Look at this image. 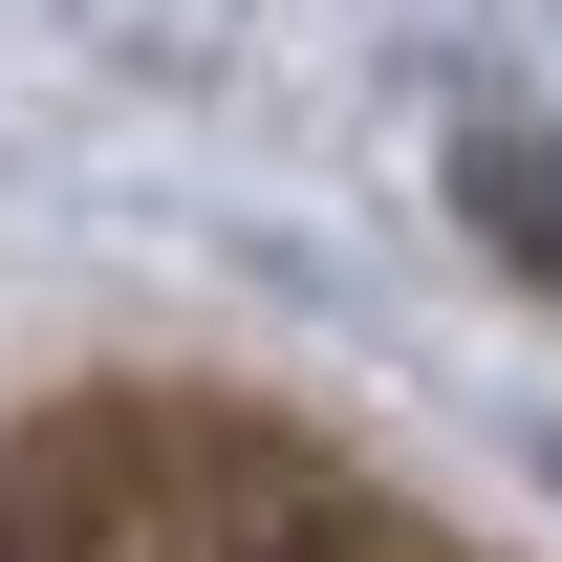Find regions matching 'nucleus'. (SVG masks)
I'll list each match as a JSON object with an SVG mask.
<instances>
[{"label":"nucleus","instance_id":"f257e3e1","mask_svg":"<svg viewBox=\"0 0 562 562\" xmlns=\"http://www.w3.org/2000/svg\"><path fill=\"white\" fill-rule=\"evenodd\" d=\"M454 216H476L519 281H562V131H519V109H476L454 131Z\"/></svg>","mask_w":562,"mask_h":562}]
</instances>
